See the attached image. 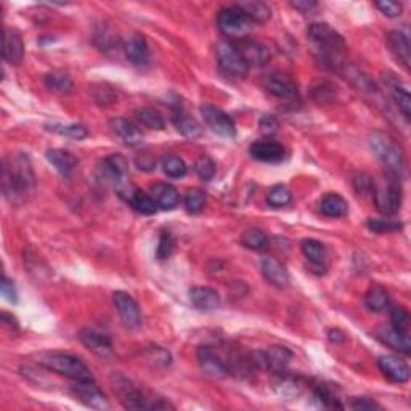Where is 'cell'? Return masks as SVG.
I'll list each match as a JSON object with an SVG mask.
<instances>
[{
  "label": "cell",
  "instance_id": "cell-30",
  "mask_svg": "<svg viewBox=\"0 0 411 411\" xmlns=\"http://www.w3.org/2000/svg\"><path fill=\"white\" fill-rule=\"evenodd\" d=\"M320 210L323 215H326V217H331V219L346 217L349 212V204L341 194L328 193L321 199Z\"/></svg>",
  "mask_w": 411,
  "mask_h": 411
},
{
  "label": "cell",
  "instance_id": "cell-39",
  "mask_svg": "<svg viewBox=\"0 0 411 411\" xmlns=\"http://www.w3.org/2000/svg\"><path fill=\"white\" fill-rule=\"evenodd\" d=\"M47 128L50 132L58 133L61 137H68V138H74V140H82V138L89 137V131L84 126L81 124H49Z\"/></svg>",
  "mask_w": 411,
  "mask_h": 411
},
{
  "label": "cell",
  "instance_id": "cell-3",
  "mask_svg": "<svg viewBox=\"0 0 411 411\" xmlns=\"http://www.w3.org/2000/svg\"><path fill=\"white\" fill-rule=\"evenodd\" d=\"M369 146L376 158L387 169V174L400 178L405 172V153L387 133L374 132L369 137Z\"/></svg>",
  "mask_w": 411,
  "mask_h": 411
},
{
  "label": "cell",
  "instance_id": "cell-13",
  "mask_svg": "<svg viewBox=\"0 0 411 411\" xmlns=\"http://www.w3.org/2000/svg\"><path fill=\"white\" fill-rule=\"evenodd\" d=\"M254 363L262 368H269L275 373H283L292 360V352L285 346H274L265 352L254 353Z\"/></svg>",
  "mask_w": 411,
  "mask_h": 411
},
{
  "label": "cell",
  "instance_id": "cell-42",
  "mask_svg": "<svg viewBox=\"0 0 411 411\" xmlns=\"http://www.w3.org/2000/svg\"><path fill=\"white\" fill-rule=\"evenodd\" d=\"M243 244L248 249L264 251L267 248V244H269V238H267L264 231L253 228V230H248L243 235Z\"/></svg>",
  "mask_w": 411,
  "mask_h": 411
},
{
  "label": "cell",
  "instance_id": "cell-35",
  "mask_svg": "<svg viewBox=\"0 0 411 411\" xmlns=\"http://www.w3.org/2000/svg\"><path fill=\"white\" fill-rule=\"evenodd\" d=\"M174 124H176L177 131L187 138H198L203 135V128L199 122L188 115H183V112L174 117Z\"/></svg>",
  "mask_w": 411,
  "mask_h": 411
},
{
  "label": "cell",
  "instance_id": "cell-55",
  "mask_svg": "<svg viewBox=\"0 0 411 411\" xmlns=\"http://www.w3.org/2000/svg\"><path fill=\"white\" fill-rule=\"evenodd\" d=\"M291 5H292V7H294L296 10H299V12H302V13L310 12V10H313V8L317 7V3H315V2H312V0H305V2H292Z\"/></svg>",
  "mask_w": 411,
  "mask_h": 411
},
{
  "label": "cell",
  "instance_id": "cell-19",
  "mask_svg": "<svg viewBox=\"0 0 411 411\" xmlns=\"http://www.w3.org/2000/svg\"><path fill=\"white\" fill-rule=\"evenodd\" d=\"M231 42L238 49L248 66H264L270 61V50L264 44L249 39L231 40Z\"/></svg>",
  "mask_w": 411,
  "mask_h": 411
},
{
  "label": "cell",
  "instance_id": "cell-53",
  "mask_svg": "<svg viewBox=\"0 0 411 411\" xmlns=\"http://www.w3.org/2000/svg\"><path fill=\"white\" fill-rule=\"evenodd\" d=\"M135 164L140 171L151 172L154 166H156V161H154V158L151 156V154H140V156L135 159Z\"/></svg>",
  "mask_w": 411,
  "mask_h": 411
},
{
  "label": "cell",
  "instance_id": "cell-10",
  "mask_svg": "<svg viewBox=\"0 0 411 411\" xmlns=\"http://www.w3.org/2000/svg\"><path fill=\"white\" fill-rule=\"evenodd\" d=\"M71 392L74 394V397L79 400L81 403H84L85 407L92 410L105 411L110 410V400L106 399V395L97 387L94 381H76L74 385H71Z\"/></svg>",
  "mask_w": 411,
  "mask_h": 411
},
{
  "label": "cell",
  "instance_id": "cell-29",
  "mask_svg": "<svg viewBox=\"0 0 411 411\" xmlns=\"http://www.w3.org/2000/svg\"><path fill=\"white\" fill-rule=\"evenodd\" d=\"M302 254L307 257V260L310 262V265L313 269H321L323 271H326V248L321 241L318 240H304L301 244Z\"/></svg>",
  "mask_w": 411,
  "mask_h": 411
},
{
  "label": "cell",
  "instance_id": "cell-40",
  "mask_svg": "<svg viewBox=\"0 0 411 411\" xmlns=\"http://www.w3.org/2000/svg\"><path fill=\"white\" fill-rule=\"evenodd\" d=\"M292 201V193L291 190L285 187V185H275L270 188L269 194H267V203L271 208H285Z\"/></svg>",
  "mask_w": 411,
  "mask_h": 411
},
{
  "label": "cell",
  "instance_id": "cell-36",
  "mask_svg": "<svg viewBox=\"0 0 411 411\" xmlns=\"http://www.w3.org/2000/svg\"><path fill=\"white\" fill-rule=\"evenodd\" d=\"M238 7L248 15L253 23H267L271 17L270 7L264 2H244L240 3Z\"/></svg>",
  "mask_w": 411,
  "mask_h": 411
},
{
  "label": "cell",
  "instance_id": "cell-20",
  "mask_svg": "<svg viewBox=\"0 0 411 411\" xmlns=\"http://www.w3.org/2000/svg\"><path fill=\"white\" fill-rule=\"evenodd\" d=\"M77 336H79V341L84 344L92 353H95L97 357L110 358L112 355L111 339L108 337L106 334L90 330V328H84V330L79 331Z\"/></svg>",
  "mask_w": 411,
  "mask_h": 411
},
{
  "label": "cell",
  "instance_id": "cell-1",
  "mask_svg": "<svg viewBox=\"0 0 411 411\" xmlns=\"http://www.w3.org/2000/svg\"><path fill=\"white\" fill-rule=\"evenodd\" d=\"M3 194L10 203H19L26 194L33 193L35 187V176L31 159L24 153L5 159L2 167Z\"/></svg>",
  "mask_w": 411,
  "mask_h": 411
},
{
  "label": "cell",
  "instance_id": "cell-28",
  "mask_svg": "<svg viewBox=\"0 0 411 411\" xmlns=\"http://www.w3.org/2000/svg\"><path fill=\"white\" fill-rule=\"evenodd\" d=\"M49 162L58 171L63 177H69L71 174L76 171V167L79 166V159H77L73 153L65 151V150H49L47 151Z\"/></svg>",
  "mask_w": 411,
  "mask_h": 411
},
{
  "label": "cell",
  "instance_id": "cell-52",
  "mask_svg": "<svg viewBox=\"0 0 411 411\" xmlns=\"http://www.w3.org/2000/svg\"><path fill=\"white\" fill-rule=\"evenodd\" d=\"M349 407L353 408V410H364V411H369V410H379L381 407L376 402H373V400H369L367 397H360V399H355L353 402L349 405Z\"/></svg>",
  "mask_w": 411,
  "mask_h": 411
},
{
  "label": "cell",
  "instance_id": "cell-8",
  "mask_svg": "<svg viewBox=\"0 0 411 411\" xmlns=\"http://www.w3.org/2000/svg\"><path fill=\"white\" fill-rule=\"evenodd\" d=\"M112 384H115L116 392L119 394V400L126 408L131 410H153L154 402H150V399H146L143 395L142 390H138L128 379H126L121 374H115L111 378Z\"/></svg>",
  "mask_w": 411,
  "mask_h": 411
},
{
  "label": "cell",
  "instance_id": "cell-38",
  "mask_svg": "<svg viewBox=\"0 0 411 411\" xmlns=\"http://www.w3.org/2000/svg\"><path fill=\"white\" fill-rule=\"evenodd\" d=\"M135 115L137 119L145 127L151 128V131H162L164 128V119L161 112L154 110V108H140V110H137Z\"/></svg>",
  "mask_w": 411,
  "mask_h": 411
},
{
  "label": "cell",
  "instance_id": "cell-31",
  "mask_svg": "<svg viewBox=\"0 0 411 411\" xmlns=\"http://www.w3.org/2000/svg\"><path fill=\"white\" fill-rule=\"evenodd\" d=\"M387 44L390 50L394 51V55L397 56V60L402 63L405 68H410V56H411V49L408 37L399 31H392V33L387 34Z\"/></svg>",
  "mask_w": 411,
  "mask_h": 411
},
{
  "label": "cell",
  "instance_id": "cell-21",
  "mask_svg": "<svg viewBox=\"0 0 411 411\" xmlns=\"http://www.w3.org/2000/svg\"><path fill=\"white\" fill-rule=\"evenodd\" d=\"M378 367L389 381L397 383V384H403L410 381L411 369L407 364V362H403V360H400L399 357L384 355L378 360Z\"/></svg>",
  "mask_w": 411,
  "mask_h": 411
},
{
  "label": "cell",
  "instance_id": "cell-26",
  "mask_svg": "<svg viewBox=\"0 0 411 411\" xmlns=\"http://www.w3.org/2000/svg\"><path fill=\"white\" fill-rule=\"evenodd\" d=\"M110 126L112 128V132L116 133L117 137L121 138L122 142L128 146H138L143 140V135L133 122L128 119H124V117H116V119H111Z\"/></svg>",
  "mask_w": 411,
  "mask_h": 411
},
{
  "label": "cell",
  "instance_id": "cell-22",
  "mask_svg": "<svg viewBox=\"0 0 411 411\" xmlns=\"http://www.w3.org/2000/svg\"><path fill=\"white\" fill-rule=\"evenodd\" d=\"M260 269L265 280L275 287L283 290V287H287L290 285V274H287L286 267L274 257H264L260 262Z\"/></svg>",
  "mask_w": 411,
  "mask_h": 411
},
{
  "label": "cell",
  "instance_id": "cell-43",
  "mask_svg": "<svg viewBox=\"0 0 411 411\" xmlns=\"http://www.w3.org/2000/svg\"><path fill=\"white\" fill-rule=\"evenodd\" d=\"M206 206V194L201 190H190V192L185 194V208L190 214H199L204 209Z\"/></svg>",
  "mask_w": 411,
  "mask_h": 411
},
{
  "label": "cell",
  "instance_id": "cell-45",
  "mask_svg": "<svg viewBox=\"0 0 411 411\" xmlns=\"http://www.w3.org/2000/svg\"><path fill=\"white\" fill-rule=\"evenodd\" d=\"M146 358L150 360L154 367H159V368H164V367H167V364H171V360H172L169 351H166V349L159 347V346H151L150 349H148Z\"/></svg>",
  "mask_w": 411,
  "mask_h": 411
},
{
  "label": "cell",
  "instance_id": "cell-16",
  "mask_svg": "<svg viewBox=\"0 0 411 411\" xmlns=\"http://www.w3.org/2000/svg\"><path fill=\"white\" fill-rule=\"evenodd\" d=\"M117 190H119V194L126 199L128 206H131L132 209H135L138 214H143V215L156 214L158 206L151 199L150 193L142 192V190L132 187V185H128L127 187L126 183L121 185Z\"/></svg>",
  "mask_w": 411,
  "mask_h": 411
},
{
  "label": "cell",
  "instance_id": "cell-12",
  "mask_svg": "<svg viewBox=\"0 0 411 411\" xmlns=\"http://www.w3.org/2000/svg\"><path fill=\"white\" fill-rule=\"evenodd\" d=\"M112 301L119 312V317L128 330H137L142 325V313L137 301L124 291H116L112 294Z\"/></svg>",
  "mask_w": 411,
  "mask_h": 411
},
{
  "label": "cell",
  "instance_id": "cell-41",
  "mask_svg": "<svg viewBox=\"0 0 411 411\" xmlns=\"http://www.w3.org/2000/svg\"><path fill=\"white\" fill-rule=\"evenodd\" d=\"M390 326L403 336H410V315L403 307L390 308Z\"/></svg>",
  "mask_w": 411,
  "mask_h": 411
},
{
  "label": "cell",
  "instance_id": "cell-15",
  "mask_svg": "<svg viewBox=\"0 0 411 411\" xmlns=\"http://www.w3.org/2000/svg\"><path fill=\"white\" fill-rule=\"evenodd\" d=\"M265 90L270 95L276 97L280 100H296L299 97L297 84L290 76L283 73H274L265 79Z\"/></svg>",
  "mask_w": 411,
  "mask_h": 411
},
{
  "label": "cell",
  "instance_id": "cell-47",
  "mask_svg": "<svg viewBox=\"0 0 411 411\" xmlns=\"http://www.w3.org/2000/svg\"><path fill=\"white\" fill-rule=\"evenodd\" d=\"M367 225L369 230L376 231V233H390V231L402 230V224L390 219H369Z\"/></svg>",
  "mask_w": 411,
  "mask_h": 411
},
{
  "label": "cell",
  "instance_id": "cell-14",
  "mask_svg": "<svg viewBox=\"0 0 411 411\" xmlns=\"http://www.w3.org/2000/svg\"><path fill=\"white\" fill-rule=\"evenodd\" d=\"M196 357H198L199 368H201L208 376L215 378V379H224L230 374L227 363L220 358L219 353L215 352L210 346L199 347Z\"/></svg>",
  "mask_w": 411,
  "mask_h": 411
},
{
  "label": "cell",
  "instance_id": "cell-48",
  "mask_svg": "<svg viewBox=\"0 0 411 411\" xmlns=\"http://www.w3.org/2000/svg\"><path fill=\"white\" fill-rule=\"evenodd\" d=\"M174 243H176V241H174V236L171 231L164 230L162 233L159 235V243H158V251H156V255L159 260L167 259V257L172 254Z\"/></svg>",
  "mask_w": 411,
  "mask_h": 411
},
{
  "label": "cell",
  "instance_id": "cell-5",
  "mask_svg": "<svg viewBox=\"0 0 411 411\" xmlns=\"http://www.w3.org/2000/svg\"><path fill=\"white\" fill-rule=\"evenodd\" d=\"M217 24L220 33L231 40L246 39L251 31H253L254 26V23L251 22V18L238 7V5L220 10L217 17Z\"/></svg>",
  "mask_w": 411,
  "mask_h": 411
},
{
  "label": "cell",
  "instance_id": "cell-2",
  "mask_svg": "<svg viewBox=\"0 0 411 411\" xmlns=\"http://www.w3.org/2000/svg\"><path fill=\"white\" fill-rule=\"evenodd\" d=\"M308 37L320 50L321 58L326 65H331L333 68L342 66L341 55L346 50L342 35L334 31L330 24L326 23H313L307 29Z\"/></svg>",
  "mask_w": 411,
  "mask_h": 411
},
{
  "label": "cell",
  "instance_id": "cell-34",
  "mask_svg": "<svg viewBox=\"0 0 411 411\" xmlns=\"http://www.w3.org/2000/svg\"><path fill=\"white\" fill-rule=\"evenodd\" d=\"M45 87L49 90L55 92V94H68V92L73 90V79H71L68 73L65 71H51V73L45 74L44 77Z\"/></svg>",
  "mask_w": 411,
  "mask_h": 411
},
{
  "label": "cell",
  "instance_id": "cell-4",
  "mask_svg": "<svg viewBox=\"0 0 411 411\" xmlns=\"http://www.w3.org/2000/svg\"><path fill=\"white\" fill-rule=\"evenodd\" d=\"M39 363L50 371L73 379V381H94V374L87 368V364L69 353H45L39 358Z\"/></svg>",
  "mask_w": 411,
  "mask_h": 411
},
{
  "label": "cell",
  "instance_id": "cell-46",
  "mask_svg": "<svg viewBox=\"0 0 411 411\" xmlns=\"http://www.w3.org/2000/svg\"><path fill=\"white\" fill-rule=\"evenodd\" d=\"M275 389L278 390L281 395H286V397H292V395H299L301 384L294 378L280 376L278 381L275 383Z\"/></svg>",
  "mask_w": 411,
  "mask_h": 411
},
{
  "label": "cell",
  "instance_id": "cell-25",
  "mask_svg": "<svg viewBox=\"0 0 411 411\" xmlns=\"http://www.w3.org/2000/svg\"><path fill=\"white\" fill-rule=\"evenodd\" d=\"M3 60L12 65H19L24 56V44L22 35L12 29L3 31Z\"/></svg>",
  "mask_w": 411,
  "mask_h": 411
},
{
  "label": "cell",
  "instance_id": "cell-23",
  "mask_svg": "<svg viewBox=\"0 0 411 411\" xmlns=\"http://www.w3.org/2000/svg\"><path fill=\"white\" fill-rule=\"evenodd\" d=\"M190 301L194 308L201 312L217 310L220 305L219 292L208 286H194L190 290Z\"/></svg>",
  "mask_w": 411,
  "mask_h": 411
},
{
  "label": "cell",
  "instance_id": "cell-54",
  "mask_svg": "<svg viewBox=\"0 0 411 411\" xmlns=\"http://www.w3.org/2000/svg\"><path fill=\"white\" fill-rule=\"evenodd\" d=\"M260 128L265 135H270V133H274L278 128V122H276L274 116H264L260 119Z\"/></svg>",
  "mask_w": 411,
  "mask_h": 411
},
{
  "label": "cell",
  "instance_id": "cell-11",
  "mask_svg": "<svg viewBox=\"0 0 411 411\" xmlns=\"http://www.w3.org/2000/svg\"><path fill=\"white\" fill-rule=\"evenodd\" d=\"M99 172L101 178H105L106 182L116 185L117 188L121 185L126 183L127 174H128V161L126 156H122L119 153L110 154L100 162Z\"/></svg>",
  "mask_w": 411,
  "mask_h": 411
},
{
  "label": "cell",
  "instance_id": "cell-6",
  "mask_svg": "<svg viewBox=\"0 0 411 411\" xmlns=\"http://www.w3.org/2000/svg\"><path fill=\"white\" fill-rule=\"evenodd\" d=\"M373 196L379 212L384 215H394L400 210L402 204V185L399 178L387 174L384 180L379 183H374Z\"/></svg>",
  "mask_w": 411,
  "mask_h": 411
},
{
  "label": "cell",
  "instance_id": "cell-27",
  "mask_svg": "<svg viewBox=\"0 0 411 411\" xmlns=\"http://www.w3.org/2000/svg\"><path fill=\"white\" fill-rule=\"evenodd\" d=\"M378 337L381 339V342L385 346L392 349V351L399 353H405L408 355L411 352V341L410 336H403L397 330H394L392 326H381L378 330Z\"/></svg>",
  "mask_w": 411,
  "mask_h": 411
},
{
  "label": "cell",
  "instance_id": "cell-18",
  "mask_svg": "<svg viewBox=\"0 0 411 411\" xmlns=\"http://www.w3.org/2000/svg\"><path fill=\"white\" fill-rule=\"evenodd\" d=\"M251 156L260 162L276 164L281 162L286 156V150L281 143L271 140V138H264V140H257L249 148Z\"/></svg>",
  "mask_w": 411,
  "mask_h": 411
},
{
  "label": "cell",
  "instance_id": "cell-56",
  "mask_svg": "<svg viewBox=\"0 0 411 411\" xmlns=\"http://www.w3.org/2000/svg\"><path fill=\"white\" fill-rule=\"evenodd\" d=\"M2 321H3V325L10 326V328H12V330H18L17 318L12 317V315H8V313H2Z\"/></svg>",
  "mask_w": 411,
  "mask_h": 411
},
{
  "label": "cell",
  "instance_id": "cell-17",
  "mask_svg": "<svg viewBox=\"0 0 411 411\" xmlns=\"http://www.w3.org/2000/svg\"><path fill=\"white\" fill-rule=\"evenodd\" d=\"M122 49L127 60L135 66H145L150 60V49H148L146 39L140 33H131L122 40Z\"/></svg>",
  "mask_w": 411,
  "mask_h": 411
},
{
  "label": "cell",
  "instance_id": "cell-49",
  "mask_svg": "<svg viewBox=\"0 0 411 411\" xmlns=\"http://www.w3.org/2000/svg\"><path fill=\"white\" fill-rule=\"evenodd\" d=\"M376 8L383 15L389 18H397L402 15V3L392 2V0H383V2H376Z\"/></svg>",
  "mask_w": 411,
  "mask_h": 411
},
{
  "label": "cell",
  "instance_id": "cell-32",
  "mask_svg": "<svg viewBox=\"0 0 411 411\" xmlns=\"http://www.w3.org/2000/svg\"><path fill=\"white\" fill-rule=\"evenodd\" d=\"M387 89L389 94L395 101V105L399 106V110L402 111V115L410 119L411 116V97L410 92L405 85L399 82V79H389L387 81Z\"/></svg>",
  "mask_w": 411,
  "mask_h": 411
},
{
  "label": "cell",
  "instance_id": "cell-37",
  "mask_svg": "<svg viewBox=\"0 0 411 411\" xmlns=\"http://www.w3.org/2000/svg\"><path fill=\"white\" fill-rule=\"evenodd\" d=\"M161 166H162V172L171 178H182L187 176L188 172V167L183 159L178 156H174V154H169V156L164 158Z\"/></svg>",
  "mask_w": 411,
  "mask_h": 411
},
{
  "label": "cell",
  "instance_id": "cell-51",
  "mask_svg": "<svg viewBox=\"0 0 411 411\" xmlns=\"http://www.w3.org/2000/svg\"><path fill=\"white\" fill-rule=\"evenodd\" d=\"M2 296L7 299L8 302H17L18 301V292L17 287H15L13 281L8 278V276H3L2 280Z\"/></svg>",
  "mask_w": 411,
  "mask_h": 411
},
{
  "label": "cell",
  "instance_id": "cell-9",
  "mask_svg": "<svg viewBox=\"0 0 411 411\" xmlns=\"http://www.w3.org/2000/svg\"><path fill=\"white\" fill-rule=\"evenodd\" d=\"M201 116L210 131L217 133L220 137L225 138H233L236 135V126L235 121L231 119L227 112L215 108L212 105H203L201 106Z\"/></svg>",
  "mask_w": 411,
  "mask_h": 411
},
{
  "label": "cell",
  "instance_id": "cell-24",
  "mask_svg": "<svg viewBox=\"0 0 411 411\" xmlns=\"http://www.w3.org/2000/svg\"><path fill=\"white\" fill-rule=\"evenodd\" d=\"M150 196L156 203L158 209L162 210L176 209L180 201L177 188L171 183H154L150 188Z\"/></svg>",
  "mask_w": 411,
  "mask_h": 411
},
{
  "label": "cell",
  "instance_id": "cell-50",
  "mask_svg": "<svg viewBox=\"0 0 411 411\" xmlns=\"http://www.w3.org/2000/svg\"><path fill=\"white\" fill-rule=\"evenodd\" d=\"M353 185H355V190L358 192V194H368V193L373 194L374 182L371 177L367 176V174H358V176L353 178Z\"/></svg>",
  "mask_w": 411,
  "mask_h": 411
},
{
  "label": "cell",
  "instance_id": "cell-44",
  "mask_svg": "<svg viewBox=\"0 0 411 411\" xmlns=\"http://www.w3.org/2000/svg\"><path fill=\"white\" fill-rule=\"evenodd\" d=\"M194 172L203 180V182H210L215 176V162L209 156H201L194 162Z\"/></svg>",
  "mask_w": 411,
  "mask_h": 411
},
{
  "label": "cell",
  "instance_id": "cell-7",
  "mask_svg": "<svg viewBox=\"0 0 411 411\" xmlns=\"http://www.w3.org/2000/svg\"><path fill=\"white\" fill-rule=\"evenodd\" d=\"M217 63L222 73L228 77H233V79H243L248 76V63L241 56L238 49L235 47V44L228 42V40H222L217 45Z\"/></svg>",
  "mask_w": 411,
  "mask_h": 411
},
{
  "label": "cell",
  "instance_id": "cell-33",
  "mask_svg": "<svg viewBox=\"0 0 411 411\" xmlns=\"http://www.w3.org/2000/svg\"><path fill=\"white\" fill-rule=\"evenodd\" d=\"M364 304L374 313L385 312L390 305V296L387 290L381 285L371 286L364 294Z\"/></svg>",
  "mask_w": 411,
  "mask_h": 411
}]
</instances>
